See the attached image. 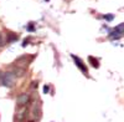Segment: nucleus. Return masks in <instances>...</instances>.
Returning a JSON list of instances; mask_svg holds the SVG:
<instances>
[{
	"label": "nucleus",
	"mask_w": 124,
	"mask_h": 122,
	"mask_svg": "<svg viewBox=\"0 0 124 122\" xmlns=\"http://www.w3.org/2000/svg\"><path fill=\"white\" fill-rule=\"evenodd\" d=\"M15 78L16 76L13 72H5L3 75H0V85L11 88L15 85Z\"/></svg>",
	"instance_id": "obj_1"
},
{
	"label": "nucleus",
	"mask_w": 124,
	"mask_h": 122,
	"mask_svg": "<svg viewBox=\"0 0 124 122\" xmlns=\"http://www.w3.org/2000/svg\"><path fill=\"white\" fill-rule=\"evenodd\" d=\"M72 59H73V61H75V64H76V66L83 72L85 75H87L88 74V70H87V66L83 64V61H82L79 57H77L76 55H72Z\"/></svg>",
	"instance_id": "obj_2"
},
{
	"label": "nucleus",
	"mask_w": 124,
	"mask_h": 122,
	"mask_svg": "<svg viewBox=\"0 0 124 122\" xmlns=\"http://www.w3.org/2000/svg\"><path fill=\"white\" fill-rule=\"evenodd\" d=\"M29 101H30V94L24 92V94H21V95H19V96H17V98H16V104H17L19 106H25V105H27Z\"/></svg>",
	"instance_id": "obj_3"
},
{
	"label": "nucleus",
	"mask_w": 124,
	"mask_h": 122,
	"mask_svg": "<svg viewBox=\"0 0 124 122\" xmlns=\"http://www.w3.org/2000/svg\"><path fill=\"white\" fill-rule=\"evenodd\" d=\"M27 55H24V56H21V57H19L17 60H16V64L20 66V67H23V66H26L27 65Z\"/></svg>",
	"instance_id": "obj_4"
},
{
	"label": "nucleus",
	"mask_w": 124,
	"mask_h": 122,
	"mask_svg": "<svg viewBox=\"0 0 124 122\" xmlns=\"http://www.w3.org/2000/svg\"><path fill=\"white\" fill-rule=\"evenodd\" d=\"M13 74L16 76V77H23V76H25V69L24 67H16L14 71H13Z\"/></svg>",
	"instance_id": "obj_5"
},
{
	"label": "nucleus",
	"mask_w": 124,
	"mask_h": 122,
	"mask_svg": "<svg viewBox=\"0 0 124 122\" xmlns=\"http://www.w3.org/2000/svg\"><path fill=\"white\" fill-rule=\"evenodd\" d=\"M88 61L91 62V65H92L93 67H96V69H98V67H99V61H98L96 57L89 56V57H88Z\"/></svg>",
	"instance_id": "obj_6"
},
{
	"label": "nucleus",
	"mask_w": 124,
	"mask_h": 122,
	"mask_svg": "<svg viewBox=\"0 0 124 122\" xmlns=\"http://www.w3.org/2000/svg\"><path fill=\"white\" fill-rule=\"evenodd\" d=\"M114 31H116L118 35L122 36V35L124 34V23H123V24H119L118 26H116V27H114Z\"/></svg>",
	"instance_id": "obj_7"
},
{
	"label": "nucleus",
	"mask_w": 124,
	"mask_h": 122,
	"mask_svg": "<svg viewBox=\"0 0 124 122\" xmlns=\"http://www.w3.org/2000/svg\"><path fill=\"white\" fill-rule=\"evenodd\" d=\"M40 112H41V111L40 110H37V107L36 106H34V117L35 118H37V117H40L41 115H40Z\"/></svg>",
	"instance_id": "obj_8"
},
{
	"label": "nucleus",
	"mask_w": 124,
	"mask_h": 122,
	"mask_svg": "<svg viewBox=\"0 0 124 122\" xmlns=\"http://www.w3.org/2000/svg\"><path fill=\"white\" fill-rule=\"evenodd\" d=\"M17 37H19V36H16V35H11V34H10V36H9V39H8V43H13V41H16V40H17Z\"/></svg>",
	"instance_id": "obj_9"
},
{
	"label": "nucleus",
	"mask_w": 124,
	"mask_h": 122,
	"mask_svg": "<svg viewBox=\"0 0 124 122\" xmlns=\"http://www.w3.org/2000/svg\"><path fill=\"white\" fill-rule=\"evenodd\" d=\"M48 92H50V86L45 85V86H44V94H46V95H47Z\"/></svg>",
	"instance_id": "obj_10"
},
{
	"label": "nucleus",
	"mask_w": 124,
	"mask_h": 122,
	"mask_svg": "<svg viewBox=\"0 0 124 122\" xmlns=\"http://www.w3.org/2000/svg\"><path fill=\"white\" fill-rule=\"evenodd\" d=\"M104 17H106V20H108V21H112V20L114 19V15H106Z\"/></svg>",
	"instance_id": "obj_11"
},
{
	"label": "nucleus",
	"mask_w": 124,
	"mask_h": 122,
	"mask_svg": "<svg viewBox=\"0 0 124 122\" xmlns=\"http://www.w3.org/2000/svg\"><path fill=\"white\" fill-rule=\"evenodd\" d=\"M3 45V40H1V35H0V46Z\"/></svg>",
	"instance_id": "obj_12"
},
{
	"label": "nucleus",
	"mask_w": 124,
	"mask_h": 122,
	"mask_svg": "<svg viewBox=\"0 0 124 122\" xmlns=\"http://www.w3.org/2000/svg\"><path fill=\"white\" fill-rule=\"evenodd\" d=\"M47 1H48V0H47Z\"/></svg>",
	"instance_id": "obj_13"
}]
</instances>
